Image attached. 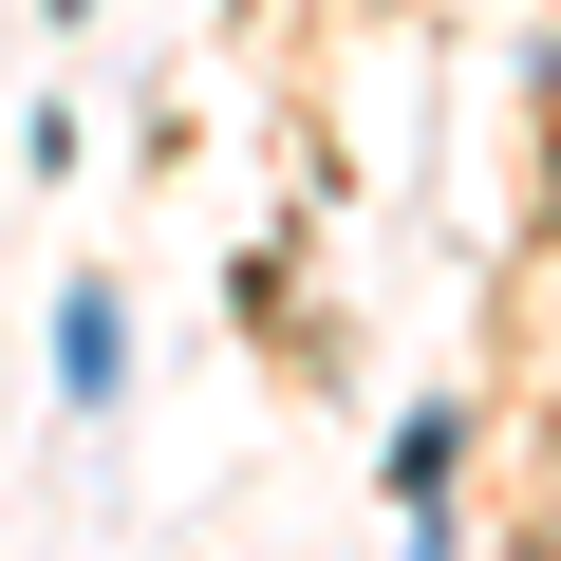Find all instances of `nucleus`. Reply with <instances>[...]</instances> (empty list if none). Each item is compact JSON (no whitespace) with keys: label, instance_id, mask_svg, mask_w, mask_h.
Wrapping results in <instances>:
<instances>
[{"label":"nucleus","instance_id":"f257e3e1","mask_svg":"<svg viewBox=\"0 0 561 561\" xmlns=\"http://www.w3.org/2000/svg\"><path fill=\"white\" fill-rule=\"evenodd\" d=\"M57 393H76V412H113V393H131V337H113V300H94V280L57 300Z\"/></svg>","mask_w":561,"mask_h":561},{"label":"nucleus","instance_id":"f03ea898","mask_svg":"<svg viewBox=\"0 0 561 561\" xmlns=\"http://www.w3.org/2000/svg\"><path fill=\"white\" fill-rule=\"evenodd\" d=\"M449 449H468V412H412V431H393V486H412V524H449Z\"/></svg>","mask_w":561,"mask_h":561}]
</instances>
